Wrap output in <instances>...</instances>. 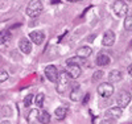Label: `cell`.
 I'll use <instances>...</instances> for the list:
<instances>
[{
	"label": "cell",
	"instance_id": "4316f807",
	"mask_svg": "<svg viewBox=\"0 0 132 124\" xmlns=\"http://www.w3.org/2000/svg\"><path fill=\"white\" fill-rule=\"evenodd\" d=\"M112 123V119H104L101 124H111Z\"/></svg>",
	"mask_w": 132,
	"mask_h": 124
},
{
	"label": "cell",
	"instance_id": "7c38bea8",
	"mask_svg": "<svg viewBox=\"0 0 132 124\" xmlns=\"http://www.w3.org/2000/svg\"><path fill=\"white\" fill-rule=\"evenodd\" d=\"M40 114H41V112H40L37 108H33V110H30V111H29V114H28V116H27V121H28L29 124H33L36 120H38Z\"/></svg>",
	"mask_w": 132,
	"mask_h": 124
},
{
	"label": "cell",
	"instance_id": "4fadbf2b",
	"mask_svg": "<svg viewBox=\"0 0 132 124\" xmlns=\"http://www.w3.org/2000/svg\"><path fill=\"white\" fill-rule=\"evenodd\" d=\"M91 53H93V50H91V48H89V46H82V48H79L78 50H77V55H79V57H82V58L90 57Z\"/></svg>",
	"mask_w": 132,
	"mask_h": 124
},
{
	"label": "cell",
	"instance_id": "277c9868",
	"mask_svg": "<svg viewBox=\"0 0 132 124\" xmlns=\"http://www.w3.org/2000/svg\"><path fill=\"white\" fill-rule=\"evenodd\" d=\"M45 77L48 78V79H49L50 82H53V83H57V81H58V77H60L57 67L54 66V65H48V66L45 67Z\"/></svg>",
	"mask_w": 132,
	"mask_h": 124
},
{
	"label": "cell",
	"instance_id": "7a4b0ae2",
	"mask_svg": "<svg viewBox=\"0 0 132 124\" xmlns=\"http://www.w3.org/2000/svg\"><path fill=\"white\" fill-rule=\"evenodd\" d=\"M69 74L68 71H61L60 73V77H58V81L56 83V90H57V93L60 94H63L66 93V88L69 87Z\"/></svg>",
	"mask_w": 132,
	"mask_h": 124
},
{
	"label": "cell",
	"instance_id": "5bb4252c",
	"mask_svg": "<svg viewBox=\"0 0 132 124\" xmlns=\"http://www.w3.org/2000/svg\"><path fill=\"white\" fill-rule=\"evenodd\" d=\"M110 62H111V58H110L107 54H99L98 58H96V65L98 66H106Z\"/></svg>",
	"mask_w": 132,
	"mask_h": 124
},
{
	"label": "cell",
	"instance_id": "2e32d148",
	"mask_svg": "<svg viewBox=\"0 0 132 124\" xmlns=\"http://www.w3.org/2000/svg\"><path fill=\"white\" fill-rule=\"evenodd\" d=\"M85 60L86 58H82V57H79V55H75V57L69 58L68 61H66V63H68V66L69 65H82V63H85Z\"/></svg>",
	"mask_w": 132,
	"mask_h": 124
},
{
	"label": "cell",
	"instance_id": "5b68a950",
	"mask_svg": "<svg viewBox=\"0 0 132 124\" xmlns=\"http://www.w3.org/2000/svg\"><path fill=\"white\" fill-rule=\"evenodd\" d=\"M98 94L103 98L111 96L114 94V86L111 83H101L98 86Z\"/></svg>",
	"mask_w": 132,
	"mask_h": 124
},
{
	"label": "cell",
	"instance_id": "7402d4cb",
	"mask_svg": "<svg viewBox=\"0 0 132 124\" xmlns=\"http://www.w3.org/2000/svg\"><path fill=\"white\" fill-rule=\"evenodd\" d=\"M33 99H35V95H33V94H28L24 98V106L25 107H29L32 104V102H33Z\"/></svg>",
	"mask_w": 132,
	"mask_h": 124
},
{
	"label": "cell",
	"instance_id": "f546056e",
	"mask_svg": "<svg viewBox=\"0 0 132 124\" xmlns=\"http://www.w3.org/2000/svg\"><path fill=\"white\" fill-rule=\"evenodd\" d=\"M68 2H71V3H75V2H82V0H68Z\"/></svg>",
	"mask_w": 132,
	"mask_h": 124
},
{
	"label": "cell",
	"instance_id": "30bf717a",
	"mask_svg": "<svg viewBox=\"0 0 132 124\" xmlns=\"http://www.w3.org/2000/svg\"><path fill=\"white\" fill-rule=\"evenodd\" d=\"M19 49L23 52L24 54H29L32 52V44H30V41L28 38H25V37L20 38V41H19Z\"/></svg>",
	"mask_w": 132,
	"mask_h": 124
},
{
	"label": "cell",
	"instance_id": "4dcf8cb0",
	"mask_svg": "<svg viewBox=\"0 0 132 124\" xmlns=\"http://www.w3.org/2000/svg\"><path fill=\"white\" fill-rule=\"evenodd\" d=\"M2 124H11V123H9V121H7V120H5V121H2Z\"/></svg>",
	"mask_w": 132,
	"mask_h": 124
},
{
	"label": "cell",
	"instance_id": "83f0119b",
	"mask_svg": "<svg viewBox=\"0 0 132 124\" xmlns=\"http://www.w3.org/2000/svg\"><path fill=\"white\" fill-rule=\"evenodd\" d=\"M127 70H128V74H129V75L132 77V63H131V65L128 66V69H127Z\"/></svg>",
	"mask_w": 132,
	"mask_h": 124
},
{
	"label": "cell",
	"instance_id": "484cf974",
	"mask_svg": "<svg viewBox=\"0 0 132 124\" xmlns=\"http://www.w3.org/2000/svg\"><path fill=\"white\" fill-rule=\"evenodd\" d=\"M2 114H3L4 116L11 115V108H8V107H3V108H2Z\"/></svg>",
	"mask_w": 132,
	"mask_h": 124
},
{
	"label": "cell",
	"instance_id": "603a6c76",
	"mask_svg": "<svg viewBox=\"0 0 132 124\" xmlns=\"http://www.w3.org/2000/svg\"><path fill=\"white\" fill-rule=\"evenodd\" d=\"M102 77H103V71H102V70H98V71H95V73L93 74V81L96 82V81L101 79Z\"/></svg>",
	"mask_w": 132,
	"mask_h": 124
},
{
	"label": "cell",
	"instance_id": "d6986e66",
	"mask_svg": "<svg viewBox=\"0 0 132 124\" xmlns=\"http://www.w3.org/2000/svg\"><path fill=\"white\" fill-rule=\"evenodd\" d=\"M79 98H81V88L77 86L75 88H73V91H71V94H70V99L75 102V100H78Z\"/></svg>",
	"mask_w": 132,
	"mask_h": 124
},
{
	"label": "cell",
	"instance_id": "e0dca14e",
	"mask_svg": "<svg viewBox=\"0 0 132 124\" xmlns=\"http://www.w3.org/2000/svg\"><path fill=\"white\" fill-rule=\"evenodd\" d=\"M54 115H56V118L58 120H63L66 118V108L65 107H58L56 108V111H54Z\"/></svg>",
	"mask_w": 132,
	"mask_h": 124
},
{
	"label": "cell",
	"instance_id": "ac0fdd59",
	"mask_svg": "<svg viewBox=\"0 0 132 124\" xmlns=\"http://www.w3.org/2000/svg\"><path fill=\"white\" fill-rule=\"evenodd\" d=\"M38 121L41 124H48L50 121V114H48L46 111H42L40 114V118H38Z\"/></svg>",
	"mask_w": 132,
	"mask_h": 124
},
{
	"label": "cell",
	"instance_id": "d4e9b609",
	"mask_svg": "<svg viewBox=\"0 0 132 124\" xmlns=\"http://www.w3.org/2000/svg\"><path fill=\"white\" fill-rule=\"evenodd\" d=\"M8 79V73L5 70H2V73H0V82H5Z\"/></svg>",
	"mask_w": 132,
	"mask_h": 124
},
{
	"label": "cell",
	"instance_id": "44dd1931",
	"mask_svg": "<svg viewBox=\"0 0 132 124\" xmlns=\"http://www.w3.org/2000/svg\"><path fill=\"white\" fill-rule=\"evenodd\" d=\"M124 28L127 30H132V16H127L124 19Z\"/></svg>",
	"mask_w": 132,
	"mask_h": 124
},
{
	"label": "cell",
	"instance_id": "52a82bcc",
	"mask_svg": "<svg viewBox=\"0 0 132 124\" xmlns=\"http://www.w3.org/2000/svg\"><path fill=\"white\" fill-rule=\"evenodd\" d=\"M123 114V108L122 107H111L106 111V116L107 119H119Z\"/></svg>",
	"mask_w": 132,
	"mask_h": 124
},
{
	"label": "cell",
	"instance_id": "1f68e13d",
	"mask_svg": "<svg viewBox=\"0 0 132 124\" xmlns=\"http://www.w3.org/2000/svg\"><path fill=\"white\" fill-rule=\"evenodd\" d=\"M127 2H132V0H127Z\"/></svg>",
	"mask_w": 132,
	"mask_h": 124
},
{
	"label": "cell",
	"instance_id": "cb8c5ba5",
	"mask_svg": "<svg viewBox=\"0 0 132 124\" xmlns=\"http://www.w3.org/2000/svg\"><path fill=\"white\" fill-rule=\"evenodd\" d=\"M0 40H2V44H5V42L9 40V35H8L5 30L2 32V35H0Z\"/></svg>",
	"mask_w": 132,
	"mask_h": 124
},
{
	"label": "cell",
	"instance_id": "ba28073f",
	"mask_svg": "<svg viewBox=\"0 0 132 124\" xmlns=\"http://www.w3.org/2000/svg\"><path fill=\"white\" fill-rule=\"evenodd\" d=\"M29 38L32 40V42H35L36 45H40V44H42L44 40H45V35H44L42 30H33V32H30Z\"/></svg>",
	"mask_w": 132,
	"mask_h": 124
},
{
	"label": "cell",
	"instance_id": "8fae6325",
	"mask_svg": "<svg viewBox=\"0 0 132 124\" xmlns=\"http://www.w3.org/2000/svg\"><path fill=\"white\" fill-rule=\"evenodd\" d=\"M68 74L70 75V78H78L81 75L79 65H69L68 66Z\"/></svg>",
	"mask_w": 132,
	"mask_h": 124
},
{
	"label": "cell",
	"instance_id": "ffe728a7",
	"mask_svg": "<svg viewBox=\"0 0 132 124\" xmlns=\"http://www.w3.org/2000/svg\"><path fill=\"white\" fill-rule=\"evenodd\" d=\"M44 99H45V95H44L42 93H40V94H37V96H36V106L37 107H41L42 104H44Z\"/></svg>",
	"mask_w": 132,
	"mask_h": 124
},
{
	"label": "cell",
	"instance_id": "9a60e30c",
	"mask_svg": "<svg viewBox=\"0 0 132 124\" xmlns=\"http://www.w3.org/2000/svg\"><path fill=\"white\" fill-rule=\"evenodd\" d=\"M122 73H120L119 70H112L111 73L108 74V81L110 82H119L122 81Z\"/></svg>",
	"mask_w": 132,
	"mask_h": 124
},
{
	"label": "cell",
	"instance_id": "f1b7e54d",
	"mask_svg": "<svg viewBox=\"0 0 132 124\" xmlns=\"http://www.w3.org/2000/svg\"><path fill=\"white\" fill-rule=\"evenodd\" d=\"M89 98H90V95L87 94V95L85 96V99H83V104H86V103H87V100H89Z\"/></svg>",
	"mask_w": 132,
	"mask_h": 124
},
{
	"label": "cell",
	"instance_id": "9c48e42d",
	"mask_svg": "<svg viewBox=\"0 0 132 124\" xmlns=\"http://www.w3.org/2000/svg\"><path fill=\"white\" fill-rule=\"evenodd\" d=\"M114 42H115V33L112 30L104 32L103 38H102V44L104 45V46H112Z\"/></svg>",
	"mask_w": 132,
	"mask_h": 124
},
{
	"label": "cell",
	"instance_id": "8992f818",
	"mask_svg": "<svg viewBox=\"0 0 132 124\" xmlns=\"http://www.w3.org/2000/svg\"><path fill=\"white\" fill-rule=\"evenodd\" d=\"M131 102V94L127 93V91H120L118 98H116V103H118V107H127Z\"/></svg>",
	"mask_w": 132,
	"mask_h": 124
},
{
	"label": "cell",
	"instance_id": "3957f363",
	"mask_svg": "<svg viewBox=\"0 0 132 124\" xmlns=\"http://www.w3.org/2000/svg\"><path fill=\"white\" fill-rule=\"evenodd\" d=\"M114 12L119 16V17H124L128 12V5L126 2H123V0H116V2L114 3Z\"/></svg>",
	"mask_w": 132,
	"mask_h": 124
},
{
	"label": "cell",
	"instance_id": "6da1fadb",
	"mask_svg": "<svg viewBox=\"0 0 132 124\" xmlns=\"http://www.w3.org/2000/svg\"><path fill=\"white\" fill-rule=\"evenodd\" d=\"M44 9V5L40 0H30L27 7V15L30 17H37Z\"/></svg>",
	"mask_w": 132,
	"mask_h": 124
}]
</instances>
